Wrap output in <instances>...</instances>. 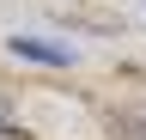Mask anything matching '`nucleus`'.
<instances>
[{
    "instance_id": "nucleus-1",
    "label": "nucleus",
    "mask_w": 146,
    "mask_h": 140,
    "mask_svg": "<svg viewBox=\"0 0 146 140\" xmlns=\"http://www.w3.org/2000/svg\"><path fill=\"white\" fill-rule=\"evenodd\" d=\"M12 55L18 61H43V67H73V49L67 43H43V37H12Z\"/></svg>"
},
{
    "instance_id": "nucleus-2",
    "label": "nucleus",
    "mask_w": 146,
    "mask_h": 140,
    "mask_svg": "<svg viewBox=\"0 0 146 140\" xmlns=\"http://www.w3.org/2000/svg\"><path fill=\"white\" fill-rule=\"evenodd\" d=\"M0 140H25V128L12 122V110H6V104H0Z\"/></svg>"
}]
</instances>
